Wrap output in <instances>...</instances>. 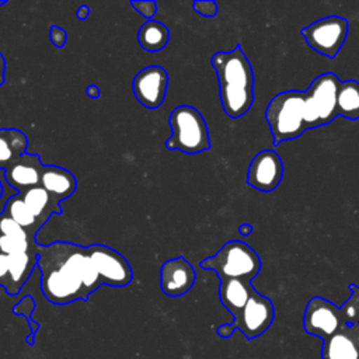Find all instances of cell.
I'll list each match as a JSON object with an SVG mask.
<instances>
[{"mask_svg": "<svg viewBox=\"0 0 359 359\" xmlns=\"http://www.w3.org/2000/svg\"><path fill=\"white\" fill-rule=\"evenodd\" d=\"M41 289L48 302L69 304L87 300L102 283L87 247L67 241L39 245L38 262Z\"/></svg>", "mask_w": 359, "mask_h": 359, "instance_id": "obj_1", "label": "cell"}, {"mask_svg": "<svg viewBox=\"0 0 359 359\" xmlns=\"http://www.w3.org/2000/svg\"><path fill=\"white\" fill-rule=\"evenodd\" d=\"M212 66L217 74L220 102L226 115L236 119L247 114L254 102V73L241 46L216 52Z\"/></svg>", "mask_w": 359, "mask_h": 359, "instance_id": "obj_2", "label": "cell"}, {"mask_svg": "<svg viewBox=\"0 0 359 359\" xmlns=\"http://www.w3.org/2000/svg\"><path fill=\"white\" fill-rule=\"evenodd\" d=\"M273 144L292 140L307 130L304 123V93L297 90L276 94L265 109Z\"/></svg>", "mask_w": 359, "mask_h": 359, "instance_id": "obj_3", "label": "cell"}, {"mask_svg": "<svg viewBox=\"0 0 359 359\" xmlns=\"http://www.w3.org/2000/svg\"><path fill=\"white\" fill-rule=\"evenodd\" d=\"M171 136L165 146L170 150H180L196 154L210 149L209 129L202 114L191 105H180L172 109L170 119Z\"/></svg>", "mask_w": 359, "mask_h": 359, "instance_id": "obj_4", "label": "cell"}, {"mask_svg": "<svg viewBox=\"0 0 359 359\" xmlns=\"http://www.w3.org/2000/svg\"><path fill=\"white\" fill-rule=\"evenodd\" d=\"M201 268L215 271L220 280L244 279L252 280L261 271L259 255L244 241L231 240L215 255L201 261Z\"/></svg>", "mask_w": 359, "mask_h": 359, "instance_id": "obj_5", "label": "cell"}, {"mask_svg": "<svg viewBox=\"0 0 359 359\" xmlns=\"http://www.w3.org/2000/svg\"><path fill=\"white\" fill-rule=\"evenodd\" d=\"M341 80L327 72L317 76L304 91V123L307 129L331 123L337 112V94Z\"/></svg>", "mask_w": 359, "mask_h": 359, "instance_id": "obj_6", "label": "cell"}, {"mask_svg": "<svg viewBox=\"0 0 359 359\" xmlns=\"http://www.w3.org/2000/svg\"><path fill=\"white\" fill-rule=\"evenodd\" d=\"M273 317L275 309L272 300L254 290L240 314L234 317L230 324L219 325L216 334L222 338H229L238 330L247 339H254L271 327Z\"/></svg>", "mask_w": 359, "mask_h": 359, "instance_id": "obj_7", "label": "cell"}, {"mask_svg": "<svg viewBox=\"0 0 359 359\" xmlns=\"http://www.w3.org/2000/svg\"><path fill=\"white\" fill-rule=\"evenodd\" d=\"M348 31L349 24L345 18L328 15L304 27L300 34L311 49L328 59H334L344 45Z\"/></svg>", "mask_w": 359, "mask_h": 359, "instance_id": "obj_8", "label": "cell"}, {"mask_svg": "<svg viewBox=\"0 0 359 359\" xmlns=\"http://www.w3.org/2000/svg\"><path fill=\"white\" fill-rule=\"evenodd\" d=\"M345 325L342 313L334 303L320 296L309 300L303 316V328L307 334L318 337L323 341Z\"/></svg>", "mask_w": 359, "mask_h": 359, "instance_id": "obj_9", "label": "cell"}, {"mask_svg": "<svg viewBox=\"0 0 359 359\" xmlns=\"http://www.w3.org/2000/svg\"><path fill=\"white\" fill-rule=\"evenodd\" d=\"M87 250L101 283L122 287L132 282V268L122 254L102 244H91Z\"/></svg>", "mask_w": 359, "mask_h": 359, "instance_id": "obj_10", "label": "cell"}, {"mask_svg": "<svg viewBox=\"0 0 359 359\" xmlns=\"http://www.w3.org/2000/svg\"><path fill=\"white\" fill-rule=\"evenodd\" d=\"M283 177V163L275 150H262L254 156L247 172V184L261 192L273 191Z\"/></svg>", "mask_w": 359, "mask_h": 359, "instance_id": "obj_11", "label": "cell"}, {"mask_svg": "<svg viewBox=\"0 0 359 359\" xmlns=\"http://www.w3.org/2000/svg\"><path fill=\"white\" fill-rule=\"evenodd\" d=\"M168 86V74L161 66H147L133 79V94L146 108H157L163 104Z\"/></svg>", "mask_w": 359, "mask_h": 359, "instance_id": "obj_12", "label": "cell"}, {"mask_svg": "<svg viewBox=\"0 0 359 359\" xmlns=\"http://www.w3.org/2000/svg\"><path fill=\"white\" fill-rule=\"evenodd\" d=\"M194 282V266L184 257L171 258L160 268V287L167 296L177 297L188 293Z\"/></svg>", "mask_w": 359, "mask_h": 359, "instance_id": "obj_13", "label": "cell"}, {"mask_svg": "<svg viewBox=\"0 0 359 359\" xmlns=\"http://www.w3.org/2000/svg\"><path fill=\"white\" fill-rule=\"evenodd\" d=\"M43 165L39 160L38 154L24 153L18 157L10 167L6 168V181L18 194H24L25 191L35 188L39 185Z\"/></svg>", "mask_w": 359, "mask_h": 359, "instance_id": "obj_14", "label": "cell"}, {"mask_svg": "<svg viewBox=\"0 0 359 359\" xmlns=\"http://www.w3.org/2000/svg\"><path fill=\"white\" fill-rule=\"evenodd\" d=\"M321 359H359V324L345 325L323 339Z\"/></svg>", "mask_w": 359, "mask_h": 359, "instance_id": "obj_15", "label": "cell"}, {"mask_svg": "<svg viewBox=\"0 0 359 359\" xmlns=\"http://www.w3.org/2000/svg\"><path fill=\"white\" fill-rule=\"evenodd\" d=\"M39 185L46 189L57 202L73 195L77 187L76 177L59 165H43Z\"/></svg>", "mask_w": 359, "mask_h": 359, "instance_id": "obj_16", "label": "cell"}, {"mask_svg": "<svg viewBox=\"0 0 359 359\" xmlns=\"http://www.w3.org/2000/svg\"><path fill=\"white\" fill-rule=\"evenodd\" d=\"M254 290L255 289L250 280L224 279L220 280L219 285V297L222 304L230 311L234 318L244 309Z\"/></svg>", "mask_w": 359, "mask_h": 359, "instance_id": "obj_17", "label": "cell"}, {"mask_svg": "<svg viewBox=\"0 0 359 359\" xmlns=\"http://www.w3.org/2000/svg\"><path fill=\"white\" fill-rule=\"evenodd\" d=\"M21 196L27 208L36 217L41 226H43L53 213L56 215L62 213V208L59 202L41 185L25 191L24 194H21Z\"/></svg>", "mask_w": 359, "mask_h": 359, "instance_id": "obj_18", "label": "cell"}, {"mask_svg": "<svg viewBox=\"0 0 359 359\" xmlns=\"http://www.w3.org/2000/svg\"><path fill=\"white\" fill-rule=\"evenodd\" d=\"M27 136L21 130L14 128L0 129V170H6L27 153Z\"/></svg>", "mask_w": 359, "mask_h": 359, "instance_id": "obj_19", "label": "cell"}, {"mask_svg": "<svg viewBox=\"0 0 359 359\" xmlns=\"http://www.w3.org/2000/svg\"><path fill=\"white\" fill-rule=\"evenodd\" d=\"M170 38L167 27L156 20H147L137 31V42L147 52H157L163 49Z\"/></svg>", "mask_w": 359, "mask_h": 359, "instance_id": "obj_20", "label": "cell"}, {"mask_svg": "<svg viewBox=\"0 0 359 359\" xmlns=\"http://www.w3.org/2000/svg\"><path fill=\"white\" fill-rule=\"evenodd\" d=\"M337 112L346 119H359V81H341L337 94Z\"/></svg>", "mask_w": 359, "mask_h": 359, "instance_id": "obj_21", "label": "cell"}, {"mask_svg": "<svg viewBox=\"0 0 359 359\" xmlns=\"http://www.w3.org/2000/svg\"><path fill=\"white\" fill-rule=\"evenodd\" d=\"M1 213L8 216L10 219H13L15 223H18L21 227H24L27 231H29L34 236L42 227L39 224V222L36 220V217L27 208L21 194H17V195H13L11 198H8Z\"/></svg>", "mask_w": 359, "mask_h": 359, "instance_id": "obj_22", "label": "cell"}, {"mask_svg": "<svg viewBox=\"0 0 359 359\" xmlns=\"http://www.w3.org/2000/svg\"><path fill=\"white\" fill-rule=\"evenodd\" d=\"M351 296L349 299L339 307L344 321L346 325L359 324V286L355 283L349 285Z\"/></svg>", "mask_w": 359, "mask_h": 359, "instance_id": "obj_23", "label": "cell"}, {"mask_svg": "<svg viewBox=\"0 0 359 359\" xmlns=\"http://www.w3.org/2000/svg\"><path fill=\"white\" fill-rule=\"evenodd\" d=\"M34 307H35V303H34V299H32L31 296H24V297L20 300V303H17V304L13 307V313H14V314H22V316L27 318V321L29 323L31 334H29V337L25 338L27 344H29V345H34V335H35V332H36L38 328H39V324L35 323V321L32 320V317H31V314H32V311H34Z\"/></svg>", "mask_w": 359, "mask_h": 359, "instance_id": "obj_24", "label": "cell"}, {"mask_svg": "<svg viewBox=\"0 0 359 359\" xmlns=\"http://www.w3.org/2000/svg\"><path fill=\"white\" fill-rule=\"evenodd\" d=\"M130 6L147 20H153V15L157 11L156 1H130Z\"/></svg>", "mask_w": 359, "mask_h": 359, "instance_id": "obj_25", "label": "cell"}, {"mask_svg": "<svg viewBox=\"0 0 359 359\" xmlns=\"http://www.w3.org/2000/svg\"><path fill=\"white\" fill-rule=\"evenodd\" d=\"M192 7L198 14H201L203 17H215L217 13V4H216V1H212V0L194 1Z\"/></svg>", "mask_w": 359, "mask_h": 359, "instance_id": "obj_26", "label": "cell"}, {"mask_svg": "<svg viewBox=\"0 0 359 359\" xmlns=\"http://www.w3.org/2000/svg\"><path fill=\"white\" fill-rule=\"evenodd\" d=\"M49 38L52 41V43L56 46V48H63L65 43H66V39H67V35H66V31L60 27H50V31H49Z\"/></svg>", "mask_w": 359, "mask_h": 359, "instance_id": "obj_27", "label": "cell"}, {"mask_svg": "<svg viewBox=\"0 0 359 359\" xmlns=\"http://www.w3.org/2000/svg\"><path fill=\"white\" fill-rule=\"evenodd\" d=\"M10 273V257L0 252V286L6 287Z\"/></svg>", "mask_w": 359, "mask_h": 359, "instance_id": "obj_28", "label": "cell"}, {"mask_svg": "<svg viewBox=\"0 0 359 359\" xmlns=\"http://www.w3.org/2000/svg\"><path fill=\"white\" fill-rule=\"evenodd\" d=\"M88 13H90V8H88L87 6H80V7L77 8V17H79V20L87 18V17H88Z\"/></svg>", "mask_w": 359, "mask_h": 359, "instance_id": "obj_29", "label": "cell"}, {"mask_svg": "<svg viewBox=\"0 0 359 359\" xmlns=\"http://www.w3.org/2000/svg\"><path fill=\"white\" fill-rule=\"evenodd\" d=\"M87 95L91 97V98H97L100 95V88L97 86H88L87 90H86Z\"/></svg>", "mask_w": 359, "mask_h": 359, "instance_id": "obj_30", "label": "cell"}, {"mask_svg": "<svg viewBox=\"0 0 359 359\" xmlns=\"http://www.w3.org/2000/svg\"><path fill=\"white\" fill-rule=\"evenodd\" d=\"M238 231H240V234H243V236H250V234L252 233V226L248 224V223H244V224H241V226L238 227Z\"/></svg>", "mask_w": 359, "mask_h": 359, "instance_id": "obj_31", "label": "cell"}, {"mask_svg": "<svg viewBox=\"0 0 359 359\" xmlns=\"http://www.w3.org/2000/svg\"><path fill=\"white\" fill-rule=\"evenodd\" d=\"M4 70H6V62L3 55L0 53V86L4 83Z\"/></svg>", "mask_w": 359, "mask_h": 359, "instance_id": "obj_32", "label": "cell"}, {"mask_svg": "<svg viewBox=\"0 0 359 359\" xmlns=\"http://www.w3.org/2000/svg\"><path fill=\"white\" fill-rule=\"evenodd\" d=\"M1 195H3V182L0 180V198H1Z\"/></svg>", "mask_w": 359, "mask_h": 359, "instance_id": "obj_33", "label": "cell"}, {"mask_svg": "<svg viewBox=\"0 0 359 359\" xmlns=\"http://www.w3.org/2000/svg\"><path fill=\"white\" fill-rule=\"evenodd\" d=\"M4 3H6V1H0V6H3V4H4Z\"/></svg>", "mask_w": 359, "mask_h": 359, "instance_id": "obj_34", "label": "cell"}]
</instances>
